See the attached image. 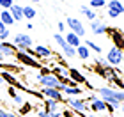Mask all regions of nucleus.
<instances>
[{
    "mask_svg": "<svg viewBox=\"0 0 124 117\" xmlns=\"http://www.w3.org/2000/svg\"><path fill=\"white\" fill-rule=\"evenodd\" d=\"M96 92H98V96L103 99V101L106 103V105H110L112 108H121V101L117 99V96H115V89L114 87H98L96 89Z\"/></svg>",
    "mask_w": 124,
    "mask_h": 117,
    "instance_id": "nucleus-1",
    "label": "nucleus"
},
{
    "mask_svg": "<svg viewBox=\"0 0 124 117\" xmlns=\"http://www.w3.org/2000/svg\"><path fill=\"white\" fill-rule=\"evenodd\" d=\"M64 103L69 107L73 112H76L80 117H87V110H89V103L83 98H66Z\"/></svg>",
    "mask_w": 124,
    "mask_h": 117,
    "instance_id": "nucleus-2",
    "label": "nucleus"
},
{
    "mask_svg": "<svg viewBox=\"0 0 124 117\" xmlns=\"http://www.w3.org/2000/svg\"><path fill=\"white\" fill-rule=\"evenodd\" d=\"M13 44L16 46V52H23V50L34 46V41H32L30 34L18 32V34H14V36H13Z\"/></svg>",
    "mask_w": 124,
    "mask_h": 117,
    "instance_id": "nucleus-3",
    "label": "nucleus"
},
{
    "mask_svg": "<svg viewBox=\"0 0 124 117\" xmlns=\"http://www.w3.org/2000/svg\"><path fill=\"white\" fill-rule=\"evenodd\" d=\"M106 62H108L112 68H117L119 64H122V60H124V52L121 48H117V46H112L108 52H106Z\"/></svg>",
    "mask_w": 124,
    "mask_h": 117,
    "instance_id": "nucleus-4",
    "label": "nucleus"
},
{
    "mask_svg": "<svg viewBox=\"0 0 124 117\" xmlns=\"http://www.w3.org/2000/svg\"><path fill=\"white\" fill-rule=\"evenodd\" d=\"M14 59L18 60L20 64L29 66V68H34V69H41V66H43L36 57H32V55H27L25 52H16V53H14Z\"/></svg>",
    "mask_w": 124,
    "mask_h": 117,
    "instance_id": "nucleus-5",
    "label": "nucleus"
},
{
    "mask_svg": "<svg viewBox=\"0 0 124 117\" xmlns=\"http://www.w3.org/2000/svg\"><path fill=\"white\" fill-rule=\"evenodd\" d=\"M53 39H55V43L59 44V48L62 50V53H64L66 59H75V57H76V48L69 46V44L66 43V39H64V36H62V34H55Z\"/></svg>",
    "mask_w": 124,
    "mask_h": 117,
    "instance_id": "nucleus-6",
    "label": "nucleus"
},
{
    "mask_svg": "<svg viewBox=\"0 0 124 117\" xmlns=\"http://www.w3.org/2000/svg\"><path fill=\"white\" fill-rule=\"evenodd\" d=\"M122 13H124L122 0H108V2H106V14H108V18L115 20V18H119Z\"/></svg>",
    "mask_w": 124,
    "mask_h": 117,
    "instance_id": "nucleus-7",
    "label": "nucleus"
},
{
    "mask_svg": "<svg viewBox=\"0 0 124 117\" xmlns=\"http://www.w3.org/2000/svg\"><path fill=\"white\" fill-rule=\"evenodd\" d=\"M36 82L39 83L41 87H48V89H57L59 91V87H60V82H59V78L55 76V75H37L36 76Z\"/></svg>",
    "mask_w": 124,
    "mask_h": 117,
    "instance_id": "nucleus-8",
    "label": "nucleus"
},
{
    "mask_svg": "<svg viewBox=\"0 0 124 117\" xmlns=\"http://www.w3.org/2000/svg\"><path fill=\"white\" fill-rule=\"evenodd\" d=\"M64 23H66V27H69L71 32H75V34L80 36V37H83V36L87 34V29L83 27V23H82L78 18H73V16H69V18H66Z\"/></svg>",
    "mask_w": 124,
    "mask_h": 117,
    "instance_id": "nucleus-9",
    "label": "nucleus"
},
{
    "mask_svg": "<svg viewBox=\"0 0 124 117\" xmlns=\"http://www.w3.org/2000/svg\"><path fill=\"white\" fill-rule=\"evenodd\" d=\"M32 48H34V57H36L37 60L39 59L44 60V59H53L55 57V52L52 48L44 46V44H36V46H32Z\"/></svg>",
    "mask_w": 124,
    "mask_h": 117,
    "instance_id": "nucleus-10",
    "label": "nucleus"
},
{
    "mask_svg": "<svg viewBox=\"0 0 124 117\" xmlns=\"http://www.w3.org/2000/svg\"><path fill=\"white\" fill-rule=\"evenodd\" d=\"M41 96L48 98V99H55V101H59V103H64V99H66V96L60 91H57V89H48V87L41 89Z\"/></svg>",
    "mask_w": 124,
    "mask_h": 117,
    "instance_id": "nucleus-11",
    "label": "nucleus"
},
{
    "mask_svg": "<svg viewBox=\"0 0 124 117\" xmlns=\"http://www.w3.org/2000/svg\"><path fill=\"white\" fill-rule=\"evenodd\" d=\"M91 30H92V34H96V36H103V34L108 32V25H106L105 21H101L99 18H96V20L91 21Z\"/></svg>",
    "mask_w": 124,
    "mask_h": 117,
    "instance_id": "nucleus-12",
    "label": "nucleus"
},
{
    "mask_svg": "<svg viewBox=\"0 0 124 117\" xmlns=\"http://www.w3.org/2000/svg\"><path fill=\"white\" fill-rule=\"evenodd\" d=\"M0 75H2L4 82H5V83H9L11 87H16V89H23V91L27 89V87L23 85V83H20V82H18V78H16L13 73H9V71H2Z\"/></svg>",
    "mask_w": 124,
    "mask_h": 117,
    "instance_id": "nucleus-13",
    "label": "nucleus"
},
{
    "mask_svg": "<svg viewBox=\"0 0 124 117\" xmlns=\"http://www.w3.org/2000/svg\"><path fill=\"white\" fill-rule=\"evenodd\" d=\"M89 108H91L94 114H98V112H105V110H108V105H106L99 96H96L92 101L89 103Z\"/></svg>",
    "mask_w": 124,
    "mask_h": 117,
    "instance_id": "nucleus-14",
    "label": "nucleus"
},
{
    "mask_svg": "<svg viewBox=\"0 0 124 117\" xmlns=\"http://www.w3.org/2000/svg\"><path fill=\"white\" fill-rule=\"evenodd\" d=\"M69 78L73 82H76L78 85H87V76H83L78 69H75V68H69Z\"/></svg>",
    "mask_w": 124,
    "mask_h": 117,
    "instance_id": "nucleus-15",
    "label": "nucleus"
},
{
    "mask_svg": "<svg viewBox=\"0 0 124 117\" xmlns=\"http://www.w3.org/2000/svg\"><path fill=\"white\" fill-rule=\"evenodd\" d=\"M60 105L59 101H55V99H48V98H44L43 99V108L44 110H48V112H60Z\"/></svg>",
    "mask_w": 124,
    "mask_h": 117,
    "instance_id": "nucleus-16",
    "label": "nucleus"
},
{
    "mask_svg": "<svg viewBox=\"0 0 124 117\" xmlns=\"http://www.w3.org/2000/svg\"><path fill=\"white\" fill-rule=\"evenodd\" d=\"M64 39H66V43L69 44V46H73V48H78V46L82 44V37H80V36H76L75 32H71V30L64 36Z\"/></svg>",
    "mask_w": 124,
    "mask_h": 117,
    "instance_id": "nucleus-17",
    "label": "nucleus"
},
{
    "mask_svg": "<svg viewBox=\"0 0 124 117\" xmlns=\"http://www.w3.org/2000/svg\"><path fill=\"white\" fill-rule=\"evenodd\" d=\"M0 52L4 53V57H14V53H16V46H14L13 43L2 41V46H0Z\"/></svg>",
    "mask_w": 124,
    "mask_h": 117,
    "instance_id": "nucleus-18",
    "label": "nucleus"
},
{
    "mask_svg": "<svg viewBox=\"0 0 124 117\" xmlns=\"http://www.w3.org/2000/svg\"><path fill=\"white\" fill-rule=\"evenodd\" d=\"M0 21H2L5 27H13L16 23L14 18H13V14H11L7 9H2V13H0Z\"/></svg>",
    "mask_w": 124,
    "mask_h": 117,
    "instance_id": "nucleus-19",
    "label": "nucleus"
},
{
    "mask_svg": "<svg viewBox=\"0 0 124 117\" xmlns=\"http://www.w3.org/2000/svg\"><path fill=\"white\" fill-rule=\"evenodd\" d=\"M9 13L13 14V18H14V21H21V20H25L23 18V5H13V7L9 9Z\"/></svg>",
    "mask_w": 124,
    "mask_h": 117,
    "instance_id": "nucleus-20",
    "label": "nucleus"
},
{
    "mask_svg": "<svg viewBox=\"0 0 124 117\" xmlns=\"http://www.w3.org/2000/svg\"><path fill=\"white\" fill-rule=\"evenodd\" d=\"M76 57L80 60H89L91 59V50H89L85 44H80V46L76 48Z\"/></svg>",
    "mask_w": 124,
    "mask_h": 117,
    "instance_id": "nucleus-21",
    "label": "nucleus"
},
{
    "mask_svg": "<svg viewBox=\"0 0 124 117\" xmlns=\"http://www.w3.org/2000/svg\"><path fill=\"white\" fill-rule=\"evenodd\" d=\"M34 110V105L30 101H25L21 107H18V117H25V115H29L30 112Z\"/></svg>",
    "mask_w": 124,
    "mask_h": 117,
    "instance_id": "nucleus-22",
    "label": "nucleus"
},
{
    "mask_svg": "<svg viewBox=\"0 0 124 117\" xmlns=\"http://www.w3.org/2000/svg\"><path fill=\"white\" fill-rule=\"evenodd\" d=\"M80 13H82L83 16H85L87 20H91V21L98 18V14H96V11H94V9H91V7H89V5H82V7H80Z\"/></svg>",
    "mask_w": 124,
    "mask_h": 117,
    "instance_id": "nucleus-23",
    "label": "nucleus"
},
{
    "mask_svg": "<svg viewBox=\"0 0 124 117\" xmlns=\"http://www.w3.org/2000/svg\"><path fill=\"white\" fill-rule=\"evenodd\" d=\"M37 16V11L32 5H23V18L25 20H34Z\"/></svg>",
    "mask_w": 124,
    "mask_h": 117,
    "instance_id": "nucleus-24",
    "label": "nucleus"
},
{
    "mask_svg": "<svg viewBox=\"0 0 124 117\" xmlns=\"http://www.w3.org/2000/svg\"><path fill=\"white\" fill-rule=\"evenodd\" d=\"M83 44H85V46L89 48V50H92V52H96V53H101V52H103V50H101V46H99V44L98 43H94V41H89V39H87V41L85 43H83Z\"/></svg>",
    "mask_w": 124,
    "mask_h": 117,
    "instance_id": "nucleus-25",
    "label": "nucleus"
},
{
    "mask_svg": "<svg viewBox=\"0 0 124 117\" xmlns=\"http://www.w3.org/2000/svg\"><path fill=\"white\" fill-rule=\"evenodd\" d=\"M0 68H2V69H5V71H9V73H20V71H21V68H20V66H14V64H0Z\"/></svg>",
    "mask_w": 124,
    "mask_h": 117,
    "instance_id": "nucleus-26",
    "label": "nucleus"
},
{
    "mask_svg": "<svg viewBox=\"0 0 124 117\" xmlns=\"http://www.w3.org/2000/svg\"><path fill=\"white\" fill-rule=\"evenodd\" d=\"M89 7L91 9H103L106 7V0H91V4H89Z\"/></svg>",
    "mask_w": 124,
    "mask_h": 117,
    "instance_id": "nucleus-27",
    "label": "nucleus"
},
{
    "mask_svg": "<svg viewBox=\"0 0 124 117\" xmlns=\"http://www.w3.org/2000/svg\"><path fill=\"white\" fill-rule=\"evenodd\" d=\"M110 83H114V85H115L117 89H119V91H122V89H124V80H122V78H121L119 75H117V76H115Z\"/></svg>",
    "mask_w": 124,
    "mask_h": 117,
    "instance_id": "nucleus-28",
    "label": "nucleus"
},
{
    "mask_svg": "<svg viewBox=\"0 0 124 117\" xmlns=\"http://www.w3.org/2000/svg\"><path fill=\"white\" fill-rule=\"evenodd\" d=\"M0 117H18V114L16 112H11V110L0 107Z\"/></svg>",
    "mask_w": 124,
    "mask_h": 117,
    "instance_id": "nucleus-29",
    "label": "nucleus"
},
{
    "mask_svg": "<svg viewBox=\"0 0 124 117\" xmlns=\"http://www.w3.org/2000/svg\"><path fill=\"white\" fill-rule=\"evenodd\" d=\"M11 99H13V101H14V105H16V107H21V105L25 103V98L21 96V94H18V92H16V94H14V96L11 98Z\"/></svg>",
    "mask_w": 124,
    "mask_h": 117,
    "instance_id": "nucleus-30",
    "label": "nucleus"
},
{
    "mask_svg": "<svg viewBox=\"0 0 124 117\" xmlns=\"http://www.w3.org/2000/svg\"><path fill=\"white\" fill-rule=\"evenodd\" d=\"M13 5H14L13 0H0V7H2V9H7V11H9Z\"/></svg>",
    "mask_w": 124,
    "mask_h": 117,
    "instance_id": "nucleus-31",
    "label": "nucleus"
},
{
    "mask_svg": "<svg viewBox=\"0 0 124 117\" xmlns=\"http://www.w3.org/2000/svg\"><path fill=\"white\" fill-rule=\"evenodd\" d=\"M75 115H78V114L73 112L69 107H67V108H62V117H75Z\"/></svg>",
    "mask_w": 124,
    "mask_h": 117,
    "instance_id": "nucleus-32",
    "label": "nucleus"
},
{
    "mask_svg": "<svg viewBox=\"0 0 124 117\" xmlns=\"http://www.w3.org/2000/svg\"><path fill=\"white\" fill-rule=\"evenodd\" d=\"M9 36H11V30H9V27H7V29H4L2 32H0V41H7Z\"/></svg>",
    "mask_w": 124,
    "mask_h": 117,
    "instance_id": "nucleus-33",
    "label": "nucleus"
},
{
    "mask_svg": "<svg viewBox=\"0 0 124 117\" xmlns=\"http://www.w3.org/2000/svg\"><path fill=\"white\" fill-rule=\"evenodd\" d=\"M39 75H52V69L50 68H46V66H41V69H39Z\"/></svg>",
    "mask_w": 124,
    "mask_h": 117,
    "instance_id": "nucleus-34",
    "label": "nucleus"
},
{
    "mask_svg": "<svg viewBox=\"0 0 124 117\" xmlns=\"http://www.w3.org/2000/svg\"><path fill=\"white\" fill-rule=\"evenodd\" d=\"M115 96L119 99L121 103H124V91H119V89H115Z\"/></svg>",
    "mask_w": 124,
    "mask_h": 117,
    "instance_id": "nucleus-35",
    "label": "nucleus"
},
{
    "mask_svg": "<svg viewBox=\"0 0 124 117\" xmlns=\"http://www.w3.org/2000/svg\"><path fill=\"white\" fill-rule=\"evenodd\" d=\"M57 29H59V34H64V30H66V23H64V21H59Z\"/></svg>",
    "mask_w": 124,
    "mask_h": 117,
    "instance_id": "nucleus-36",
    "label": "nucleus"
},
{
    "mask_svg": "<svg viewBox=\"0 0 124 117\" xmlns=\"http://www.w3.org/2000/svg\"><path fill=\"white\" fill-rule=\"evenodd\" d=\"M4 59H5V57H4V53H2V52H0V62H2V60H4Z\"/></svg>",
    "mask_w": 124,
    "mask_h": 117,
    "instance_id": "nucleus-37",
    "label": "nucleus"
},
{
    "mask_svg": "<svg viewBox=\"0 0 124 117\" xmlns=\"http://www.w3.org/2000/svg\"><path fill=\"white\" fill-rule=\"evenodd\" d=\"M121 112H122V115H124V103L121 105Z\"/></svg>",
    "mask_w": 124,
    "mask_h": 117,
    "instance_id": "nucleus-38",
    "label": "nucleus"
},
{
    "mask_svg": "<svg viewBox=\"0 0 124 117\" xmlns=\"http://www.w3.org/2000/svg\"><path fill=\"white\" fill-rule=\"evenodd\" d=\"M2 83H5V82H4V78H2V75H0V85H2Z\"/></svg>",
    "mask_w": 124,
    "mask_h": 117,
    "instance_id": "nucleus-39",
    "label": "nucleus"
},
{
    "mask_svg": "<svg viewBox=\"0 0 124 117\" xmlns=\"http://www.w3.org/2000/svg\"><path fill=\"white\" fill-rule=\"evenodd\" d=\"M30 2H34V4H39V2H41V0H30Z\"/></svg>",
    "mask_w": 124,
    "mask_h": 117,
    "instance_id": "nucleus-40",
    "label": "nucleus"
},
{
    "mask_svg": "<svg viewBox=\"0 0 124 117\" xmlns=\"http://www.w3.org/2000/svg\"><path fill=\"white\" fill-rule=\"evenodd\" d=\"M87 117H96V114H91V115H87Z\"/></svg>",
    "mask_w": 124,
    "mask_h": 117,
    "instance_id": "nucleus-41",
    "label": "nucleus"
},
{
    "mask_svg": "<svg viewBox=\"0 0 124 117\" xmlns=\"http://www.w3.org/2000/svg\"><path fill=\"white\" fill-rule=\"evenodd\" d=\"M0 96H2V91H0Z\"/></svg>",
    "mask_w": 124,
    "mask_h": 117,
    "instance_id": "nucleus-42",
    "label": "nucleus"
}]
</instances>
